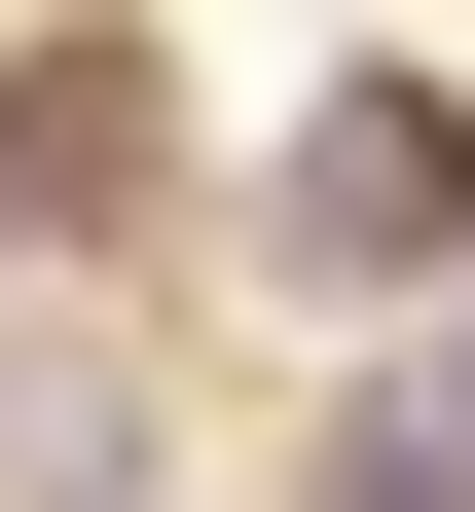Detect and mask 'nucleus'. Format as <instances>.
<instances>
[{
    "instance_id": "nucleus-1",
    "label": "nucleus",
    "mask_w": 475,
    "mask_h": 512,
    "mask_svg": "<svg viewBox=\"0 0 475 512\" xmlns=\"http://www.w3.org/2000/svg\"><path fill=\"white\" fill-rule=\"evenodd\" d=\"M256 220H293L329 293H439V256H475V110H439V74H329L293 147H256Z\"/></svg>"
},
{
    "instance_id": "nucleus-2",
    "label": "nucleus",
    "mask_w": 475,
    "mask_h": 512,
    "mask_svg": "<svg viewBox=\"0 0 475 512\" xmlns=\"http://www.w3.org/2000/svg\"><path fill=\"white\" fill-rule=\"evenodd\" d=\"M0 220H147V37H37L0 74Z\"/></svg>"
}]
</instances>
